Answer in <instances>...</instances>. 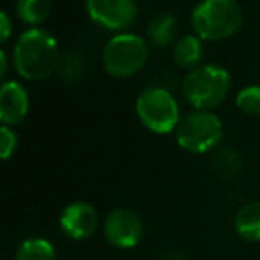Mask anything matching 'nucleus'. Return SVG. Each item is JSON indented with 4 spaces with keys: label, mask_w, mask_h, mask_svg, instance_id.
Wrapping results in <instances>:
<instances>
[{
    "label": "nucleus",
    "mask_w": 260,
    "mask_h": 260,
    "mask_svg": "<svg viewBox=\"0 0 260 260\" xmlns=\"http://www.w3.org/2000/svg\"><path fill=\"white\" fill-rule=\"evenodd\" d=\"M13 61L20 77L27 80L47 79L59 61L57 40L43 29H29L18 38Z\"/></svg>",
    "instance_id": "obj_1"
},
{
    "label": "nucleus",
    "mask_w": 260,
    "mask_h": 260,
    "mask_svg": "<svg viewBox=\"0 0 260 260\" xmlns=\"http://www.w3.org/2000/svg\"><path fill=\"white\" fill-rule=\"evenodd\" d=\"M194 34L205 41L234 36L242 25V11L235 0H203L191 16Z\"/></svg>",
    "instance_id": "obj_2"
},
{
    "label": "nucleus",
    "mask_w": 260,
    "mask_h": 260,
    "mask_svg": "<svg viewBox=\"0 0 260 260\" xmlns=\"http://www.w3.org/2000/svg\"><path fill=\"white\" fill-rule=\"evenodd\" d=\"M230 91V73L217 64H203L191 70L182 84L185 100L196 111H209L221 104Z\"/></svg>",
    "instance_id": "obj_3"
},
{
    "label": "nucleus",
    "mask_w": 260,
    "mask_h": 260,
    "mask_svg": "<svg viewBox=\"0 0 260 260\" xmlns=\"http://www.w3.org/2000/svg\"><path fill=\"white\" fill-rule=\"evenodd\" d=\"M148 45L138 34L119 32L112 36L104 47L102 61L109 75L126 79L143 70L148 61Z\"/></svg>",
    "instance_id": "obj_4"
},
{
    "label": "nucleus",
    "mask_w": 260,
    "mask_h": 260,
    "mask_svg": "<svg viewBox=\"0 0 260 260\" xmlns=\"http://www.w3.org/2000/svg\"><path fill=\"white\" fill-rule=\"evenodd\" d=\"M177 143L182 150L202 155L212 150L223 138V123L214 112L192 111L180 119L177 130Z\"/></svg>",
    "instance_id": "obj_5"
},
{
    "label": "nucleus",
    "mask_w": 260,
    "mask_h": 260,
    "mask_svg": "<svg viewBox=\"0 0 260 260\" xmlns=\"http://www.w3.org/2000/svg\"><path fill=\"white\" fill-rule=\"evenodd\" d=\"M136 112L141 123L155 134H170L180 123V111L175 98L162 87H148L138 96Z\"/></svg>",
    "instance_id": "obj_6"
},
{
    "label": "nucleus",
    "mask_w": 260,
    "mask_h": 260,
    "mask_svg": "<svg viewBox=\"0 0 260 260\" xmlns=\"http://www.w3.org/2000/svg\"><path fill=\"white\" fill-rule=\"evenodd\" d=\"M86 8L98 27L112 32H123L138 18L136 0H86Z\"/></svg>",
    "instance_id": "obj_7"
},
{
    "label": "nucleus",
    "mask_w": 260,
    "mask_h": 260,
    "mask_svg": "<svg viewBox=\"0 0 260 260\" xmlns=\"http://www.w3.org/2000/svg\"><path fill=\"white\" fill-rule=\"evenodd\" d=\"M104 234L116 248H134L143 237V223L134 210L116 209L105 217Z\"/></svg>",
    "instance_id": "obj_8"
},
{
    "label": "nucleus",
    "mask_w": 260,
    "mask_h": 260,
    "mask_svg": "<svg viewBox=\"0 0 260 260\" xmlns=\"http://www.w3.org/2000/svg\"><path fill=\"white\" fill-rule=\"evenodd\" d=\"M61 228L73 241L89 239L98 228V214L93 205L86 202H73L64 207L61 214Z\"/></svg>",
    "instance_id": "obj_9"
},
{
    "label": "nucleus",
    "mask_w": 260,
    "mask_h": 260,
    "mask_svg": "<svg viewBox=\"0 0 260 260\" xmlns=\"http://www.w3.org/2000/svg\"><path fill=\"white\" fill-rule=\"evenodd\" d=\"M29 93L22 84L6 80L0 89V121L4 125H18L29 114Z\"/></svg>",
    "instance_id": "obj_10"
},
{
    "label": "nucleus",
    "mask_w": 260,
    "mask_h": 260,
    "mask_svg": "<svg viewBox=\"0 0 260 260\" xmlns=\"http://www.w3.org/2000/svg\"><path fill=\"white\" fill-rule=\"evenodd\" d=\"M203 57V45L196 34H187L173 45V61L184 70H194Z\"/></svg>",
    "instance_id": "obj_11"
},
{
    "label": "nucleus",
    "mask_w": 260,
    "mask_h": 260,
    "mask_svg": "<svg viewBox=\"0 0 260 260\" xmlns=\"http://www.w3.org/2000/svg\"><path fill=\"white\" fill-rule=\"evenodd\" d=\"M235 232L246 241H260V202H249L235 214Z\"/></svg>",
    "instance_id": "obj_12"
},
{
    "label": "nucleus",
    "mask_w": 260,
    "mask_h": 260,
    "mask_svg": "<svg viewBox=\"0 0 260 260\" xmlns=\"http://www.w3.org/2000/svg\"><path fill=\"white\" fill-rule=\"evenodd\" d=\"M178 30V22L175 18V15L171 13H159L150 20L148 27H146V32L148 38L155 47H170L171 43L177 38Z\"/></svg>",
    "instance_id": "obj_13"
},
{
    "label": "nucleus",
    "mask_w": 260,
    "mask_h": 260,
    "mask_svg": "<svg viewBox=\"0 0 260 260\" xmlns=\"http://www.w3.org/2000/svg\"><path fill=\"white\" fill-rule=\"evenodd\" d=\"M54 0H16V15L25 25H41L50 16Z\"/></svg>",
    "instance_id": "obj_14"
},
{
    "label": "nucleus",
    "mask_w": 260,
    "mask_h": 260,
    "mask_svg": "<svg viewBox=\"0 0 260 260\" xmlns=\"http://www.w3.org/2000/svg\"><path fill=\"white\" fill-rule=\"evenodd\" d=\"M16 260H57L52 242L41 237H30L20 244Z\"/></svg>",
    "instance_id": "obj_15"
},
{
    "label": "nucleus",
    "mask_w": 260,
    "mask_h": 260,
    "mask_svg": "<svg viewBox=\"0 0 260 260\" xmlns=\"http://www.w3.org/2000/svg\"><path fill=\"white\" fill-rule=\"evenodd\" d=\"M235 105L248 116H260V86H248L239 91Z\"/></svg>",
    "instance_id": "obj_16"
},
{
    "label": "nucleus",
    "mask_w": 260,
    "mask_h": 260,
    "mask_svg": "<svg viewBox=\"0 0 260 260\" xmlns=\"http://www.w3.org/2000/svg\"><path fill=\"white\" fill-rule=\"evenodd\" d=\"M16 146H18V138H16L15 130H11V126L4 125L0 128V157L8 160L16 152Z\"/></svg>",
    "instance_id": "obj_17"
},
{
    "label": "nucleus",
    "mask_w": 260,
    "mask_h": 260,
    "mask_svg": "<svg viewBox=\"0 0 260 260\" xmlns=\"http://www.w3.org/2000/svg\"><path fill=\"white\" fill-rule=\"evenodd\" d=\"M11 32H13L11 18L8 16V13H0V36H2V41H8Z\"/></svg>",
    "instance_id": "obj_18"
},
{
    "label": "nucleus",
    "mask_w": 260,
    "mask_h": 260,
    "mask_svg": "<svg viewBox=\"0 0 260 260\" xmlns=\"http://www.w3.org/2000/svg\"><path fill=\"white\" fill-rule=\"evenodd\" d=\"M6 73H8V55L6 52H0V77L4 79Z\"/></svg>",
    "instance_id": "obj_19"
}]
</instances>
